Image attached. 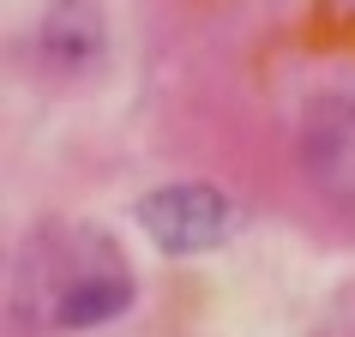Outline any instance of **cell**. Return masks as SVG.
<instances>
[{
	"instance_id": "6da1fadb",
	"label": "cell",
	"mask_w": 355,
	"mask_h": 337,
	"mask_svg": "<svg viewBox=\"0 0 355 337\" xmlns=\"http://www.w3.org/2000/svg\"><path fill=\"white\" fill-rule=\"evenodd\" d=\"M295 168L319 205L355 217V96L325 91L307 103L295 127Z\"/></svg>"
},
{
	"instance_id": "7a4b0ae2",
	"label": "cell",
	"mask_w": 355,
	"mask_h": 337,
	"mask_svg": "<svg viewBox=\"0 0 355 337\" xmlns=\"http://www.w3.org/2000/svg\"><path fill=\"white\" fill-rule=\"evenodd\" d=\"M139 229H145L157 253L168 259H187V253H205V247L229 241V223H235V211L229 199L211 181H168V187H150L139 205H132Z\"/></svg>"
},
{
	"instance_id": "3957f363",
	"label": "cell",
	"mask_w": 355,
	"mask_h": 337,
	"mask_svg": "<svg viewBox=\"0 0 355 337\" xmlns=\"http://www.w3.org/2000/svg\"><path fill=\"white\" fill-rule=\"evenodd\" d=\"M37 55L55 73H91L103 60V12H96V0H55L37 24Z\"/></svg>"
},
{
	"instance_id": "277c9868",
	"label": "cell",
	"mask_w": 355,
	"mask_h": 337,
	"mask_svg": "<svg viewBox=\"0 0 355 337\" xmlns=\"http://www.w3.org/2000/svg\"><path fill=\"white\" fill-rule=\"evenodd\" d=\"M132 307V277L121 265H91V271H73L55 295V325L60 331H91V325H109Z\"/></svg>"
}]
</instances>
